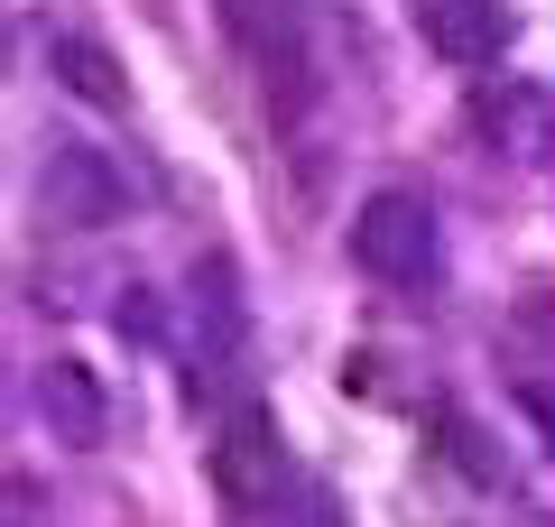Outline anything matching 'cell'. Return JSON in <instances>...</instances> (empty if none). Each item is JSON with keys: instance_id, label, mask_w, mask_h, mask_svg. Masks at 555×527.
I'll use <instances>...</instances> for the list:
<instances>
[{"instance_id": "6da1fadb", "label": "cell", "mask_w": 555, "mask_h": 527, "mask_svg": "<svg viewBox=\"0 0 555 527\" xmlns=\"http://www.w3.org/2000/svg\"><path fill=\"white\" fill-rule=\"evenodd\" d=\"M352 269L379 287H426L436 278V204L408 185H379L352 214Z\"/></svg>"}, {"instance_id": "7a4b0ae2", "label": "cell", "mask_w": 555, "mask_h": 527, "mask_svg": "<svg viewBox=\"0 0 555 527\" xmlns=\"http://www.w3.org/2000/svg\"><path fill=\"white\" fill-rule=\"evenodd\" d=\"M204 472H214V500L232 509V527H250L259 509L278 500V472H287V445H278V416L259 408H232L214 435V453H204Z\"/></svg>"}, {"instance_id": "3957f363", "label": "cell", "mask_w": 555, "mask_h": 527, "mask_svg": "<svg viewBox=\"0 0 555 527\" xmlns=\"http://www.w3.org/2000/svg\"><path fill=\"white\" fill-rule=\"evenodd\" d=\"M38 204L65 222V232H102V222H120V176L102 149H56L38 176Z\"/></svg>"}, {"instance_id": "277c9868", "label": "cell", "mask_w": 555, "mask_h": 527, "mask_svg": "<svg viewBox=\"0 0 555 527\" xmlns=\"http://www.w3.org/2000/svg\"><path fill=\"white\" fill-rule=\"evenodd\" d=\"M38 416H47V435H56L65 453H93L102 435H112V398H102V380L83 371V361H47L38 371Z\"/></svg>"}, {"instance_id": "5b68a950", "label": "cell", "mask_w": 555, "mask_h": 527, "mask_svg": "<svg viewBox=\"0 0 555 527\" xmlns=\"http://www.w3.org/2000/svg\"><path fill=\"white\" fill-rule=\"evenodd\" d=\"M416 28L444 65H491L509 47V0H416Z\"/></svg>"}, {"instance_id": "8992f818", "label": "cell", "mask_w": 555, "mask_h": 527, "mask_svg": "<svg viewBox=\"0 0 555 527\" xmlns=\"http://www.w3.org/2000/svg\"><path fill=\"white\" fill-rule=\"evenodd\" d=\"M47 65H56V83L83 102V112H130V75H120V56L102 38H56Z\"/></svg>"}, {"instance_id": "52a82bcc", "label": "cell", "mask_w": 555, "mask_h": 527, "mask_svg": "<svg viewBox=\"0 0 555 527\" xmlns=\"http://www.w3.org/2000/svg\"><path fill=\"white\" fill-rule=\"evenodd\" d=\"M222 20H232L269 65H287V75H297V0H222Z\"/></svg>"}, {"instance_id": "ba28073f", "label": "cell", "mask_w": 555, "mask_h": 527, "mask_svg": "<svg viewBox=\"0 0 555 527\" xmlns=\"http://www.w3.org/2000/svg\"><path fill=\"white\" fill-rule=\"evenodd\" d=\"M444 445H454V463L473 472V481H500V463L481 453V435H473V416H444Z\"/></svg>"}, {"instance_id": "9c48e42d", "label": "cell", "mask_w": 555, "mask_h": 527, "mask_svg": "<svg viewBox=\"0 0 555 527\" xmlns=\"http://www.w3.org/2000/svg\"><path fill=\"white\" fill-rule=\"evenodd\" d=\"M0 426H10V361H0Z\"/></svg>"}, {"instance_id": "30bf717a", "label": "cell", "mask_w": 555, "mask_h": 527, "mask_svg": "<svg viewBox=\"0 0 555 527\" xmlns=\"http://www.w3.org/2000/svg\"><path fill=\"white\" fill-rule=\"evenodd\" d=\"M0 75H10V28H0Z\"/></svg>"}]
</instances>
